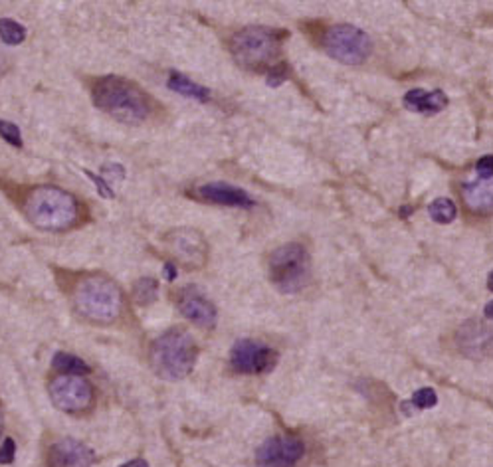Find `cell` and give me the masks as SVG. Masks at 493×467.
Segmentation results:
<instances>
[{
	"label": "cell",
	"mask_w": 493,
	"mask_h": 467,
	"mask_svg": "<svg viewBox=\"0 0 493 467\" xmlns=\"http://www.w3.org/2000/svg\"><path fill=\"white\" fill-rule=\"evenodd\" d=\"M16 455V443L13 438H6L2 447H0V466H10Z\"/></svg>",
	"instance_id": "25"
},
{
	"label": "cell",
	"mask_w": 493,
	"mask_h": 467,
	"mask_svg": "<svg viewBox=\"0 0 493 467\" xmlns=\"http://www.w3.org/2000/svg\"><path fill=\"white\" fill-rule=\"evenodd\" d=\"M305 454V445L294 436H273L259 445V467H294Z\"/></svg>",
	"instance_id": "10"
},
{
	"label": "cell",
	"mask_w": 493,
	"mask_h": 467,
	"mask_svg": "<svg viewBox=\"0 0 493 467\" xmlns=\"http://www.w3.org/2000/svg\"><path fill=\"white\" fill-rule=\"evenodd\" d=\"M0 137H2L8 145H13V147H24V139H22V133H20L18 125L10 123V121L0 119Z\"/></svg>",
	"instance_id": "23"
},
{
	"label": "cell",
	"mask_w": 493,
	"mask_h": 467,
	"mask_svg": "<svg viewBox=\"0 0 493 467\" xmlns=\"http://www.w3.org/2000/svg\"><path fill=\"white\" fill-rule=\"evenodd\" d=\"M165 277H167L169 282H174V277H176V268H174L173 261H167V263H165Z\"/></svg>",
	"instance_id": "28"
},
{
	"label": "cell",
	"mask_w": 493,
	"mask_h": 467,
	"mask_svg": "<svg viewBox=\"0 0 493 467\" xmlns=\"http://www.w3.org/2000/svg\"><path fill=\"white\" fill-rule=\"evenodd\" d=\"M285 68H287V66H284V63H280V66L271 68L270 75H268V86L275 87V86H280V84H284Z\"/></svg>",
	"instance_id": "26"
},
{
	"label": "cell",
	"mask_w": 493,
	"mask_h": 467,
	"mask_svg": "<svg viewBox=\"0 0 493 467\" xmlns=\"http://www.w3.org/2000/svg\"><path fill=\"white\" fill-rule=\"evenodd\" d=\"M52 367L62 372V374H70V376H82L89 372L87 362H84L79 357L70 355V353H56V357L52 358Z\"/></svg>",
	"instance_id": "18"
},
{
	"label": "cell",
	"mask_w": 493,
	"mask_h": 467,
	"mask_svg": "<svg viewBox=\"0 0 493 467\" xmlns=\"http://www.w3.org/2000/svg\"><path fill=\"white\" fill-rule=\"evenodd\" d=\"M476 171H478V178H480V181H490V178H493V155H483V157L476 162Z\"/></svg>",
	"instance_id": "24"
},
{
	"label": "cell",
	"mask_w": 493,
	"mask_h": 467,
	"mask_svg": "<svg viewBox=\"0 0 493 467\" xmlns=\"http://www.w3.org/2000/svg\"><path fill=\"white\" fill-rule=\"evenodd\" d=\"M289 36L285 30L268 26H246L230 40L234 60L246 70H264L280 54L282 42Z\"/></svg>",
	"instance_id": "5"
},
{
	"label": "cell",
	"mask_w": 493,
	"mask_h": 467,
	"mask_svg": "<svg viewBox=\"0 0 493 467\" xmlns=\"http://www.w3.org/2000/svg\"><path fill=\"white\" fill-rule=\"evenodd\" d=\"M93 461V450L72 438L56 442L48 452V467H91Z\"/></svg>",
	"instance_id": "12"
},
{
	"label": "cell",
	"mask_w": 493,
	"mask_h": 467,
	"mask_svg": "<svg viewBox=\"0 0 493 467\" xmlns=\"http://www.w3.org/2000/svg\"><path fill=\"white\" fill-rule=\"evenodd\" d=\"M468 208L476 214H493V178L471 181L462 186Z\"/></svg>",
	"instance_id": "16"
},
{
	"label": "cell",
	"mask_w": 493,
	"mask_h": 467,
	"mask_svg": "<svg viewBox=\"0 0 493 467\" xmlns=\"http://www.w3.org/2000/svg\"><path fill=\"white\" fill-rule=\"evenodd\" d=\"M428 214L438 224H452L457 216V206L450 198H436L428 206Z\"/></svg>",
	"instance_id": "20"
},
{
	"label": "cell",
	"mask_w": 493,
	"mask_h": 467,
	"mask_svg": "<svg viewBox=\"0 0 493 467\" xmlns=\"http://www.w3.org/2000/svg\"><path fill=\"white\" fill-rule=\"evenodd\" d=\"M74 303L77 313L91 323H112L123 309L119 285L105 275H86L75 285Z\"/></svg>",
	"instance_id": "3"
},
{
	"label": "cell",
	"mask_w": 493,
	"mask_h": 467,
	"mask_svg": "<svg viewBox=\"0 0 493 467\" xmlns=\"http://www.w3.org/2000/svg\"><path fill=\"white\" fill-rule=\"evenodd\" d=\"M487 287L493 291V270L490 271V275H487Z\"/></svg>",
	"instance_id": "31"
},
{
	"label": "cell",
	"mask_w": 493,
	"mask_h": 467,
	"mask_svg": "<svg viewBox=\"0 0 493 467\" xmlns=\"http://www.w3.org/2000/svg\"><path fill=\"white\" fill-rule=\"evenodd\" d=\"M268 275L271 285L282 293H297L311 277V258L305 246L291 242L275 247L268 259Z\"/></svg>",
	"instance_id": "6"
},
{
	"label": "cell",
	"mask_w": 493,
	"mask_h": 467,
	"mask_svg": "<svg viewBox=\"0 0 493 467\" xmlns=\"http://www.w3.org/2000/svg\"><path fill=\"white\" fill-rule=\"evenodd\" d=\"M169 89H173L176 93L185 95V98L197 99V101H208L210 99V89H206L204 86H200L197 82H192L190 77H186L183 74H171L169 75V82H167Z\"/></svg>",
	"instance_id": "17"
},
{
	"label": "cell",
	"mask_w": 493,
	"mask_h": 467,
	"mask_svg": "<svg viewBox=\"0 0 493 467\" xmlns=\"http://www.w3.org/2000/svg\"><path fill=\"white\" fill-rule=\"evenodd\" d=\"M483 315H485L487 319H493V301H490V303L485 305V309H483Z\"/></svg>",
	"instance_id": "30"
},
{
	"label": "cell",
	"mask_w": 493,
	"mask_h": 467,
	"mask_svg": "<svg viewBox=\"0 0 493 467\" xmlns=\"http://www.w3.org/2000/svg\"><path fill=\"white\" fill-rule=\"evenodd\" d=\"M198 197L212 204L220 206H234V208H254L256 200L248 194L244 188H238L228 183H208L198 186Z\"/></svg>",
	"instance_id": "14"
},
{
	"label": "cell",
	"mask_w": 493,
	"mask_h": 467,
	"mask_svg": "<svg viewBox=\"0 0 493 467\" xmlns=\"http://www.w3.org/2000/svg\"><path fill=\"white\" fill-rule=\"evenodd\" d=\"M438 404V394L434 388H420L416 392L412 394V398L407 400L402 404V412L407 416H412L414 410H428V408H434Z\"/></svg>",
	"instance_id": "19"
},
{
	"label": "cell",
	"mask_w": 493,
	"mask_h": 467,
	"mask_svg": "<svg viewBox=\"0 0 493 467\" xmlns=\"http://www.w3.org/2000/svg\"><path fill=\"white\" fill-rule=\"evenodd\" d=\"M198 358V346L185 329H171L151 346V367L167 381H181L190 374Z\"/></svg>",
	"instance_id": "4"
},
{
	"label": "cell",
	"mask_w": 493,
	"mask_h": 467,
	"mask_svg": "<svg viewBox=\"0 0 493 467\" xmlns=\"http://www.w3.org/2000/svg\"><path fill=\"white\" fill-rule=\"evenodd\" d=\"M24 214L38 230L63 232L79 218V202L58 186H36L26 197Z\"/></svg>",
	"instance_id": "2"
},
{
	"label": "cell",
	"mask_w": 493,
	"mask_h": 467,
	"mask_svg": "<svg viewBox=\"0 0 493 467\" xmlns=\"http://www.w3.org/2000/svg\"><path fill=\"white\" fill-rule=\"evenodd\" d=\"M448 105V98H446L444 91L440 89H410L407 95H404V107L408 111H414V113H422V115H436L440 111H444V107Z\"/></svg>",
	"instance_id": "15"
},
{
	"label": "cell",
	"mask_w": 493,
	"mask_h": 467,
	"mask_svg": "<svg viewBox=\"0 0 493 467\" xmlns=\"http://www.w3.org/2000/svg\"><path fill=\"white\" fill-rule=\"evenodd\" d=\"M86 174H89L91 176V181L98 185L99 192H101V197L103 198H112L113 197V188L109 185H105V181H103V176H98V174H93V172L86 171Z\"/></svg>",
	"instance_id": "27"
},
{
	"label": "cell",
	"mask_w": 493,
	"mask_h": 467,
	"mask_svg": "<svg viewBox=\"0 0 493 467\" xmlns=\"http://www.w3.org/2000/svg\"><path fill=\"white\" fill-rule=\"evenodd\" d=\"M280 360L278 351L254 339L236 341L230 351V365L240 374H264L275 369Z\"/></svg>",
	"instance_id": "9"
},
{
	"label": "cell",
	"mask_w": 493,
	"mask_h": 467,
	"mask_svg": "<svg viewBox=\"0 0 493 467\" xmlns=\"http://www.w3.org/2000/svg\"><path fill=\"white\" fill-rule=\"evenodd\" d=\"M169 246L186 268H200L206 261V242L197 230L181 228L171 234Z\"/></svg>",
	"instance_id": "13"
},
{
	"label": "cell",
	"mask_w": 493,
	"mask_h": 467,
	"mask_svg": "<svg viewBox=\"0 0 493 467\" xmlns=\"http://www.w3.org/2000/svg\"><path fill=\"white\" fill-rule=\"evenodd\" d=\"M91 99L99 111L125 125L143 123L153 111L147 93L135 82L119 75H105L96 79L91 87Z\"/></svg>",
	"instance_id": "1"
},
{
	"label": "cell",
	"mask_w": 493,
	"mask_h": 467,
	"mask_svg": "<svg viewBox=\"0 0 493 467\" xmlns=\"http://www.w3.org/2000/svg\"><path fill=\"white\" fill-rule=\"evenodd\" d=\"M159 297V282L153 277H141L133 285V299L139 305H151Z\"/></svg>",
	"instance_id": "21"
},
{
	"label": "cell",
	"mask_w": 493,
	"mask_h": 467,
	"mask_svg": "<svg viewBox=\"0 0 493 467\" xmlns=\"http://www.w3.org/2000/svg\"><path fill=\"white\" fill-rule=\"evenodd\" d=\"M2 426H4V422H2V410H0V434H2Z\"/></svg>",
	"instance_id": "32"
},
{
	"label": "cell",
	"mask_w": 493,
	"mask_h": 467,
	"mask_svg": "<svg viewBox=\"0 0 493 467\" xmlns=\"http://www.w3.org/2000/svg\"><path fill=\"white\" fill-rule=\"evenodd\" d=\"M121 467H149V464L145 459H133V461H129V464H123Z\"/></svg>",
	"instance_id": "29"
},
{
	"label": "cell",
	"mask_w": 493,
	"mask_h": 467,
	"mask_svg": "<svg viewBox=\"0 0 493 467\" xmlns=\"http://www.w3.org/2000/svg\"><path fill=\"white\" fill-rule=\"evenodd\" d=\"M0 40L8 46H18L26 40V28L13 18H0Z\"/></svg>",
	"instance_id": "22"
},
{
	"label": "cell",
	"mask_w": 493,
	"mask_h": 467,
	"mask_svg": "<svg viewBox=\"0 0 493 467\" xmlns=\"http://www.w3.org/2000/svg\"><path fill=\"white\" fill-rule=\"evenodd\" d=\"M52 404L58 410L68 412V414H79L86 412L93 402V388L91 384L82 378V376H70L62 374L54 378L48 388Z\"/></svg>",
	"instance_id": "8"
},
{
	"label": "cell",
	"mask_w": 493,
	"mask_h": 467,
	"mask_svg": "<svg viewBox=\"0 0 493 467\" xmlns=\"http://www.w3.org/2000/svg\"><path fill=\"white\" fill-rule=\"evenodd\" d=\"M179 309L186 319L202 329H212L218 319V311L214 303L197 287H185L179 296Z\"/></svg>",
	"instance_id": "11"
},
{
	"label": "cell",
	"mask_w": 493,
	"mask_h": 467,
	"mask_svg": "<svg viewBox=\"0 0 493 467\" xmlns=\"http://www.w3.org/2000/svg\"><path fill=\"white\" fill-rule=\"evenodd\" d=\"M321 48L333 60L347 66H361L372 52L367 32L353 24H333L321 34Z\"/></svg>",
	"instance_id": "7"
}]
</instances>
